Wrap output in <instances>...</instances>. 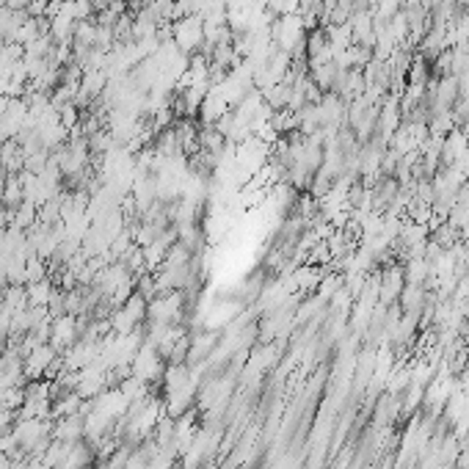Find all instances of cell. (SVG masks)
I'll return each mask as SVG.
<instances>
[{
    "mask_svg": "<svg viewBox=\"0 0 469 469\" xmlns=\"http://www.w3.org/2000/svg\"><path fill=\"white\" fill-rule=\"evenodd\" d=\"M171 39L185 56L196 53L205 44V20L199 14H191V17L171 22Z\"/></svg>",
    "mask_w": 469,
    "mask_h": 469,
    "instance_id": "1",
    "label": "cell"
},
{
    "mask_svg": "<svg viewBox=\"0 0 469 469\" xmlns=\"http://www.w3.org/2000/svg\"><path fill=\"white\" fill-rule=\"evenodd\" d=\"M160 373V356L155 351V345L147 342L144 348H138V354L133 356V376L141 381H152Z\"/></svg>",
    "mask_w": 469,
    "mask_h": 469,
    "instance_id": "2",
    "label": "cell"
},
{
    "mask_svg": "<svg viewBox=\"0 0 469 469\" xmlns=\"http://www.w3.org/2000/svg\"><path fill=\"white\" fill-rule=\"evenodd\" d=\"M53 364H56V351H53L50 345H44V342H36V345L28 351V356H25V373H28L31 378H39V376H44Z\"/></svg>",
    "mask_w": 469,
    "mask_h": 469,
    "instance_id": "3",
    "label": "cell"
},
{
    "mask_svg": "<svg viewBox=\"0 0 469 469\" xmlns=\"http://www.w3.org/2000/svg\"><path fill=\"white\" fill-rule=\"evenodd\" d=\"M180 315V296L171 293V296H160L147 304V318L152 323H171V320Z\"/></svg>",
    "mask_w": 469,
    "mask_h": 469,
    "instance_id": "4",
    "label": "cell"
},
{
    "mask_svg": "<svg viewBox=\"0 0 469 469\" xmlns=\"http://www.w3.org/2000/svg\"><path fill=\"white\" fill-rule=\"evenodd\" d=\"M78 331H81V326H78L75 315L56 318V323L50 326V342H53V348H69L75 342V337H78Z\"/></svg>",
    "mask_w": 469,
    "mask_h": 469,
    "instance_id": "5",
    "label": "cell"
},
{
    "mask_svg": "<svg viewBox=\"0 0 469 469\" xmlns=\"http://www.w3.org/2000/svg\"><path fill=\"white\" fill-rule=\"evenodd\" d=\"M230 110H232V108L227 105V100H224L215 88H210L207 97L202 100V105H199V113H196V116L202 119V125H215V122H218L224 113H230Z\"/></svg>",
    "mask_w": 469,
    "mask_h": 469,
    "instance_id": "6",
    "label": "cell"
},
{
    "mask_svg": "<svg viewBox=\"0 0 469 469\" xmlns=\"http://www.w3.org/2000/svg\"><path fill=\"white\" fill-rule=\"evenodd\" d=\"M86 433V426L81 420V414H72V417H64L58 428H56V439L58 442H66V445H75L81 442V436Z\"/></svg>",
    "mask_w": 469,
    "mask_h": 469,
    "instance_id": "7",
    "label": "cell"
},
{
    "mask_svg": "<svg viewBox=\"0 0 469 469\" xmlns=\"http://www.w3.org/2000/svg\"><path fill=\"white\" fill-rule=\"evenodd\" d=\"M0 205L14 210L22 205V180L20 174H6V182H3V193H0Z\"/></svg>",
    "mask_w": 469,
    "mask_h": 469,
    "instance_id": "8",
    "label": "cell"
},
{
    "mask_svg": "<svg viewBox=\"0 0 469 469\" xmlns=\"http://www.w3.org/2000/svg\"><path fill=\"white\" fill-rule=\"evenodd\" d=\"M25 290H28V304H31V306H47L50 299H53V293H56V287H53L47 279L31 282Z\"/></svg>",
    "mask_w": 469,
    "mask_h": 469,
    "instance_id": "9",
    "label": "cell"
},
{
    "mask_svg": "<svg viewBox=\"0 0 469 469\" xmlns=\"http://www.w3.org/2000/svg\"><path fill=\"white\" fill-rule=\"evenodd\" d=\"M58 116H61V125H64L66 130H75L81 125V108L75 105V103H69V105L61 108Z\"/></svg>",
    "mask_w": 469,
    "mask_h": 469,
    "instance_id": "10",
    "label": "cell"
},
{
    "mask_svg": "<svg viewBox=\"0 0 469 469\" xmlns=\"http://www.w3.org/2000/svg\"><path fill=\"white\" fill-rule=\"evenodd\" d=\"M31 3L34 0H6V9H11V11H28Z\"/></svg>",
    "mask_w": 469,
    "mask_h": 469,
    "instance_id": "11",
    "label": "cell"
},
{
    "mask_svg": "<svg viewBox=\"0 0 469 469\" xmlns=\"http://www.w3.org/2000/svg\"><path fill=\"white\" fill-rule=\"evenodd\" d=\"M0 469H14V464H11L6 455H0Z\"/></svg>",
    "mask_w": 469,
    "mask_h": 469,
    "instance_id": "12",
    "label": "cell"
},
{
    "mask_svg": "<svg viewBox=\"0 0 469 469\" xmlns=\"http://www.w3.org/2000/svg\"><path fill=\"white\" fill-rule=\"evenodd\" d=\"M467 257H469V240H467Z\"/></svg>",
    "mask_w": 469,
    "mask_h": 469,
    "instance_id": "13",
    "label": "cell"
}]
</instances>
